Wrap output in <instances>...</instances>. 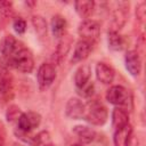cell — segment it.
Listing matches in <instances>:
<instances>
[{
    "label": "cell",
    "mask_w": 146,
    "mask_h": 146,
    "mask_svg": "<svg viewBox=\"0 0 146 146\" xmlns=\"http://www.w3.org/2000/svg\"><path fill=\"white\" fill-rule=\"evenodd\" d=\"M73 132L79 138L81 144H90L96 139L97 136L96 131L87 125H75L73 128Z\"/></svg>",
    "instance_id": "cell-16"
},
{
    "label": "cell",
    "mask_w": 146,
    "mask_h": 146,
    "mask_svg": "<svg viewBox=\"0 0 146 146\" xmlns=\"http://www.w3.org/2000/svg\"><path fill=\"white\" fill-rule=\"evenodd\" d=\"M117 7L112 11L111 21H110V31L119 32L127 21V15L129 13V3L127 2H119L116 3Z\"/></svg>",
    "instance_id": "cell-7"
},
{
    "label": "cell",
    "mask_w": 146,
    "mask_h": 146,
    "mask_svg": "<svg viewBox=\"0 0 146 146\" xmlns=\"http://www.w3.org/2000/svg\"><path fill=\"white\" fill-rule=\"evenodd\" d=\"M14 96V83L13 78L8 72L7 65L0 62V97L6 102L11 99Z\"/></svg>",
    "instance_id": "cell-6"
},
{
    "label": "cell",
    "mask_w": 146,
    "mask_h": 146,
    "mask_svg": "<svg viewBox=\"0 0 146 146\" xmlns=\"http://www.w3.org/2000/svg\"><path fill=\"white\" fill-rule=\"evenodd\" d=\"M5 64L22 73H31L34 68L33 55L23 43H21L9 57L5 58Z\"/></svg>",
    "instance_id": "cell-1"
},
{
    "label": "cell",
    "mask_w": 146,
    "mask_h": 146,
    "mask_svg": "<svg viewBox=\"0 0 146 146\" xmlns=\"http://www.w3.org/2000/svg\"><path fill=\"white\" fill-rule=\"evenodd\" d=\"M40 122H41V116L38 113L35 112L22 113L17 120V129L18 131L30 133L32 132L33 129L39 127Z\"/></svg>",
    "instance_id": "cell-8"
},
{
    "label": "cell",
    "mask_w": 146,
    "mask_h": 146,
    "mask_svg": "<svg viewBox=\"0 0 146 146\" xmlns=\"http://www.w3.org/2000/svg\"><path fill=\"white\" fill-rule=\"evenodd\" d=\"M21 114H22V113H21V110H19L18 106H16V105H10V106L8 107V110H7V112H6V117H7V120H8L9 122H13V121H15V120H18V117H19Z\"/></svg>",
    "instance_id": "cell-24"
},
{
    "label": "cell",
    "mask_w": 146,
    "mask_h": 146,
    "mask_svg": "<svg viewBox=\"0 0 146 146\" xmlns=\"http://www.w3.org/2000/svg\"><path fill=\"white\" fill-rule=\"evenodd\" d=\"M13 146H23V145H21V144H13Z\"/></svg>",
    "instance_id": "cell-31"
},
{
    "label": "cell",
    "mask_w": 146,
    "mask_h": 146,
    "mask_svg": "<svg viewBox=\"0 0 146 146\" xmlns=\"http://www.w3.org/2000/svg\"><path fill=\"white\" fill-rule=\"evenodd\" d=\"M66 25H67L66 19L63 16H60V15L52 16L50 26H51V32L56 38H62L63 35H65Z\"/></svg>",
    "instance_id": "cell-21"
},
{
    "label": "cell",
    "mask_w": 146,
    "mask_h": 146,
    "mask_svg": "<svg viewBox=\"0 0 146 146\" xmlns=\"http://www.w3.org/2000/svg\"><path fill=\"white\" fill-rule=\"evenodd\" d=\"M44 146H56V145H54V144H51V143H49V144H47V145H44Z\"/></svg>",
    "instance_id": "cell-29"
},
{
    "label": "cell",
    "mask_w": 146,
    "mask_h": 146,
    "mask_svg": "<svg viewBox=\"0 0 146 146\" xmlns=\"http://www.w3.org/2000/svg\"><path fill=\"white\" fill-rule=\"evenodd\" d=\"M55 79H56V70L52 64L43 63L39 66L36 72V81L40 90L43 91L48 89L52 84Z\"/></svg>",
    "instance_id": "cell-5"
},
{
    "label": "cell",
    "mask_w": 146,
    "mask_h": 146,
    "mask_svg": "<svg viewBox=\"0 0 146 146\" xmlns=\"http://www.w3.org/2000/svg\"><path fill=\"white\" fill-rule=\"evenodd\" d=\"M78 33L82 40H86V41L95 44L98 41L99 35H100V26H99L98 22H96L91 18H87V19H83L79 24Z\"/></svg>",
    "instance_id": "cell-3"
},
{
    "label": "cell",
    "mask_w": 146,
    "mask_h": 146,
    "mask_svg": "<svg viewBox=\"0 0 146 146\" xmlns=\"http://www.w3.org/2000/svg\"><path fill=\"white\" fill-rule=\"evenodd\" d=\"M94 91H95V86L92 83V81H89L87 84H84L82 88L78 89V92L80 96L84 97V98H89L94 95Z\"/></svg>",
    "instance_id": "cell-25"
},
{
    "label": "cell",
    "mask_w": 146,
    "mask_h": 146,
    "mask_svg": "<svg viewBox=\"0 0 146 146\" xmlns=\"http://www.w3.org/2000/svg\"><path fill=\"white\" fill-rule=\"evenodd\" d=\"M95 6H96V3L92 0H80V1L74 2L76 14L80 17L86 18V19L92 14V11L95 9Z\"/></svg>",
    "instance_id": "cell-20"
},
{
    "label": "cell",
    "mask_w": 146,
    "mask_h": 146,
    "mask_svg": "<svg viewBox=\"0 0 146 146\" xmlns=\"http://www.w3.org/2000/svg\"><path fill=\"white\" fill-rule=\"evenodd\" d=\"M129 124V114L122 107H115L112 112V125L113 128L120 129L124 125Z\"/></svg>",
    "instance_id": "cell-17"
},
{
    "label": "cell",
    "mask_w": 146,
    "mask_h": 146,
    "mask_svg": "<svg viewBox=\"0 0 146 146\" xmlns=\"http://www.w3.org/2000/svg\"><path fill=\"white\" fill-rule=\"evenodd\" d=\"M3 129L2 127L0 125V146H3Z\"/></svg>",
    "instance_id": "cell-28"
},
{
    "label": "cell",
    "mask_w": 146,
    "mask_h": 146,
    "mask_svg": "<svg viewBox=\"0 0 146 146\" xmlns=\"http://www.w3.org/2000/svg\"><path fill=\"white\" fill-rule=\"evenodd\" d=\"M108 119V111L98 100H91L86 104V111L83 120L89 122L92 125H103Z\"/></svg>",
    "instance_id": "cell-2"
},
{
    "label": "cell",
    "mask_w": 146,
    "mask_h": 146,
    "mask_svg": "<svg viewBox=\"0 0 146 146\" xmlns=\"http://www.w3.org/2000/svg\"><path fill=\"white\" fill-rule=\"evenodd\" d=\"M72 146H83L82 144H74V145H72Z\"/></svg>",
    "instance_id": "cell-30"
},
{
    "label": "cell",
    "mask_w": 146,
    "mask_h": 146,
    "mask_svg": "<svg viewBox=\"0 0 146 146\" xmlns=\"http://www.w3.org/2000/svg\"><path fill=\"white\" fill-rule=\"evenodd\" d=\"M124 64L127 71L132 76H138L141 72V59L136 50H128L124 56Z\"/></svg>",
    "instance_id": "cell-10"
},
{
    "label": "cell",
    "mask_w": 146,
    "mask_h": 146,
    "mask_svg": "<svg viewBox=\"0 0 146 146\" xmlns=\"http://www.w3.org/2000/svg\"><path fill=\"white\" fill-rule=\"evenodd\" d=\"M106 99L110 104L115 105L116 107H122L128 106L131 98L128 89H125L123 86L115 84L110 87V89L106 91Z\"/></svg>",
    "instance_id": "cell-4"
},
{
    "label": "cell",
    "mask_w": 146,
    "mask_h": 146,
    "mask_svg": "<svg viewBox=\"0 0 146 146\" xmlns=\"http://www.w3.org/2000/svg\"><path fill=\"white\" fill-rule=\"evenodd\" d=\"M107 42H108V48L114 50V51H120L125 48L127 41L123 35H121L119 32H113L108 31L107 33Z\"/></svg>",
    "instance_id": "cell-19"
},
{
    "label": "cell",
    "mask_w": 146,
    "mask_h": 146,
    "mask_svg": "<svg viewBox=\"0 0 146 146\" xmlns=\"http://www.w3.org/2000/svg\"><path fill=\"white\" fill-rule=\"evenodd\" d=\"M32 25L34 27V31L40 38H43L47 34V22L42 16L40 15L32 16Z\"/></svg>",
    "instance_id": "cell-22"
},
{
    "label": "cell",
    "mask_w": 146,
    "mask_h": 146,
    "mask_svg": "<svg viewBox=\"0 0 146 146\" xmlns=\"http://www.w3.org/2000/svg\"><path fill=\"white\" fill-rule=\"evenodd\" d=\"M146 16V2H140L136 7V17L139 22H144Z\"/></svg>",
    "instance_id": "cell-27"
},
{
    "label": "cell",
    "mask_w": 146,
    "mask_h": 146,
    "mask_svg": "<svg viewBox=\"0 0 146 146\" xmlns=\"http://www.w3.org/2000/svg\"><path fill=\"white\" fill-rule=\"evenodd\" d=\"M91 76V67L89 64H82L78 67L74 74V83L76 86V89L82 88L84 84H87L90 81Z\"/></svg>",
    "instance_id": "cell-15"
},
{
    "label": "cell",
    "mask_w": 146,
    "mask_h": 146,
    "mask_svg": "<svg viewBox=\"0 0 146 146\" xmlns=\"http://www.w3.org/2000/svg\"><path fill=\"white\" fill-rule=\"evenodd\" d=\"M22 42L18 41L14 35L11 34H7L2 38L1 42H0V54L2 55L3 59L9 57L21 44Z\"/></svg>",
    "instance_id": "cell-13"
},
{
    "label": "cell",
    "mask_w": 146,
    "mask_h": 146,
    "mask_svg": "<svg viewBox=\"0 0 146 146\" xmlns=\"http://www.w3.org/2000/svg\"><path fill=\"white\" fill-rule=\"evenodd\" d=\"M72 42H73L72 36L68 34H65L60 38V41L58 42V46L56 48V56H55L57 63H60L64 59V57L67 55V52L71 49Z\"/></svg>",
    "instance_id": "cell-18"
},
{
    "label": "cell",
    "mask_w": 146,
    "mask_h": 146,
    "mask_svg": "<svg viewBox=\"0 0 146 146\" xmlns=\"http://www.w3.org/2000/svg\"><path fill=\"white\" fill-rule=\"evenodd\" d=\"M13 27H14V30H15L16 33L23 34L26 31V22L22 17H16L13 21Z\"/></svg>",
    "instance_id": "cell-26"
},
{
    "label": "cell",
    "mask_w": 146,
    "mask_h": 146,
    "mask_svg": "<svg viewBox=\"0 0 146 146\" xmlns=\"http://www.w3.org/2000/svg\"><path fill=\"white\" fill-rule=\"evenodd\" d=\"M14 14L13 3L10 1H0V17L3 19L10 18Z\"/></svg>",
    "instance_id": "cell-23"
},
{
    "label": "cell",
    "mask_w": 146,
    "mask_h": 146,
    "mask_svg": "<svg viewBox=\"0 0 146 146\" xmlns=\"http://www.w3.org/2000/svg\"><path fill=\"white\" fill-rule=\"evenodd\" d=\"M86 111V104L78 97H72L67 100L65 106V114L67 117L73 120L83 119Z\"/></svg>",
    "instance_id": "cell-9"
},
{
    "label": "cell",
    "mask_w": 146,
    "mask_h": 146,
    "mask_svg": "<svg viewBox=\"0 0 146 146\" xmlns=\"http://www.w3.org/2000/svg\"><path fill=\"white\" fill-rule=\"evenodd\" d=\"M92 47H94L92 43L80 39L75 44V48H74V51H73V56H72V59H71L72 63H79V62L84 60L90 55V52L92 50Z\"/></svg>",
    "instance_id": "cell-12"
},
{
    "label": "cell",
    "mask_w": 146,
    "mask_h": 146,
    "mask_svg": "<svg viewBox=\"0 0 146 146\" xmlns=\"http://www.w3.org/2000/svg\"><path fill=\"white\" fill-rule=\"evenodd\" d=\"M132 139V127L129 124L116 129L113 135L114 146H130Z\"/></svg>",
    "instance_id": "cell-11"
},
{
    "label": "cell",
    "mask_w": 146,
    "mask_h": 146,
    "mask_svg": "<svg viewBox=\"0 0 146 146\" xmlns=\"http://www.w3.org/2000/svg\"><path fill=\"white\" fill-rule=\"evenodd\" d=\"M95 72H96L97 80L100 81L104 84L111 83L113 81V79H114V75H115L114 70L110 65H107V64H105L103 62L97 63L96 68H95Z\"/></svg>",
    "instance_id": "cell-14"
}]
</instances>
